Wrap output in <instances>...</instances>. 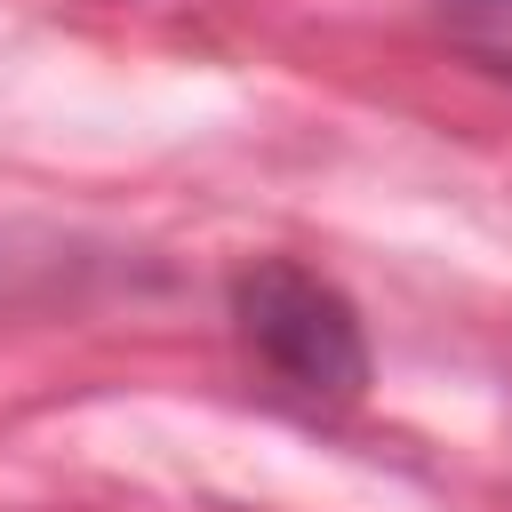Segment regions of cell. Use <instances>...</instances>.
<instances>
[{"label": "cell", "instance_id": "6da1fadb", "mask_svg": "<svg viewBox=\"0 0 512 512\" xmlns=\"http://www.w3.org/2000/svg\"><path fill=\"white\" fill-rule=\"evenodd\" d=\"M232 328L256 352V368L304 408H352L368 392L360 312L344 304V288H328L288 256H256L232 280Z\"/></svg>", "mask_w": 512, "mask_h": 512}, {"label": "cell", "instance_id": "7a4b0ae2", "mask_svg": "<svg viewBox=\"0 0 512 512\" xmlns=\"http://www.w3.org/2000/svg\"><path fill=\"white\" fill-rule=\"evenodd\" d=\"M432 24L464 64H480L488 80H512V0H440Z\"/></svg>", "mask_w": 512, "mask_h": 512}]
</instances>
